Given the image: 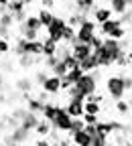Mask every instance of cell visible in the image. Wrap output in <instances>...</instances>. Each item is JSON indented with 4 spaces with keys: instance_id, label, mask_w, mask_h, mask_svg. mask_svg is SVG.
Here are the masks:
<instances>
[{
    "instance_id": "2",
    "label": "cell",
    "mask_w": 132,
    "mask_h": 146,
    "mask_svg": "<svg viewBox=\"0 0 132 146\" xmlns=\"http://www.w3.org/2000/svg\"><path fill=\"white\" fill-rule=\"evenodd\" d=\"M106 94L114 100V102L124 100V96H126L124 75H110V77H106Z\"/></svg>"
},
{
    "instance_id": "5",
    "label": "cell",
    "mask_w": 132,
    "mask_h": 146,
    "mask_svg": "<svg viewBox=\"0 0 132 146\" xmlns=\"http://www.w3.org/2000/svg\"><path fill=\"white\" fill-rule=\"evenodd\" d=\"M71 122H73V118L65 112V108L61 106V108H59V112H57V116L53 118L51 126H53V130H55V132L65 134V132H71Z\"/></svg>"
},
{
    "instance_id": "6",
    "label": "cell",
    "mask_w": 132,
    "mask_h": 146,
    "mask_svg": "<svg viewBox=\"0 0 132 146\" xmlns=\"http://www.w3.org/2000/svg\"><path fill=\"white\" fill-rule=\"evenodd\" d=\"M83 102H85V98H81V96H75V98H67V102H65V112L71 116V118H81L83 116Z\"/></svg>"
},
{
    "instance_id": "32",
    "label": "cell",
    "mask_w": 132,
    "mask_h": 146,
    "mask_svg": "<svg viewBox=\"0 0 132 146\" xmlns=\"http://www.w3.org/2000/svg\"><path fill=\"white\" fill-rule=\"evenodd\" d=\"M106 144H110V138H106L102 134H96V136H91V144L89 146H106Z\"/></svg>"
},
{
    "instance_id": "15",
    "label": "cell",
    "mask_w": 132,
    "mask_h": 146,
    "mask_svg": "<svg viewBox=\"0 0 132 146\" xmlns=\"http://www.w3.org/2000/svg\"><path fill=\"white\" fill-rule=\"evenodd\" d=\"M59 104H53V102H47L45 106H43V110H41V118L43 120H47V122H53V118L57 116V112H59Z\"/></svg>"
},
{
    "instance_id": "7",
    "label": "cell",
    "mask_w": 132,
    "mask_h": 146,
    "mask_svg": "<svg viewBox=\"0 0 132 146\" xmlns=\"http://www.w3.org/2000/svg\"><path fill=\"white\" fill-rule=\"evenodd\" d=\"M29 138H31V132L25 130V128H21V126H16L14 130L4 138V144H27Z\"/></svg>"
},
{
    "instance_id": "16",
    "label": "cell",
    "mask_w": 132,
    "mask_h": 146,
    "mask_svg": "<svg viewBox=\"0 0 132 146\" xmlns=\"http://www.w3.org/2000/svg\"><path fill=\"white\" fill-rule=\"evenodd\" d=\"M39 138H49V134L53 132V126H51V122H47V120H39V124L35 126V130H33Z\"/></svg>"
},
{
    "instance_id": "20",
    "label": "cell",
    "mask_w": 132,
    "mask_h": 146,
    "mask_svg": "<svg viewBox=\"0 0 132 146\" xmlns=\"http://www.w3.org/2000/svg\"><path fill=\"white\" fill-rule=\"evenodd\" d=\"M57 53V43H53L51 39H43V51H41V57H53Z\"/></svg>"
},
{
    "instance_id": "49",
    "label": "cell",
    "mask_w": 132,
    "mask_h": 146,
    "mask_svg": "<svg viewBox=\"0 0 132 146\" xmlns=\"http://www.w3.org/2000/svg\"><path fill=\"white\" fill-rule=\"evenodd\" d=\"M21 2H25V0H21Z\"/></svg>"
},
{
    "instance_id": "24",
    "label": "cell",
    "mask_w": 132,
    "mask_h": 146,
    "mask_svg": "<svg viewBox=\"0 0 132 146\" xmlns=\"http://www.w3.org/2000/svg\"><path fill=\"white\" fill-rule=\"evenodd\" d=\"M6 10L14 16V14H21V12H27V6L25 2H21V0H10V2L6 4Z\"/></svg>"
},
{
    "instance_id": "14",
    "label": "cell",
    "mask_w": 132,
    "mask_h": 146,
    "mask_svg": "<svg viewBox=\"0 0 132 146\" xmlns=\"http://www.w3.org/2000/svg\"><path fill=\"white\" fill-rule=\"evenodd\" d=\"M39 120H41L39 114H33V112H29V110H27V114L23 116L21 122H18V126L25 128V130H29V132H33V130H35V126L39 124Z\"/></svg>"
},
{
    "instance_id": "30",
    "label": "cell",
    "mask_w": 132,
    "mask_h": 146,
    "mask_svg": "<svg viewBox=\"0 0 132 146\" xmlns=\"http://www.w3.org/2000/svg\"><path fill=\"white\" fill-rule=\"evenodd\" d=\"M65 73H67V67H65L63 61H57V63H55V67L51 69V75H57V77H63Z\"/></svg>"
},
{
    "instance_id": "47",
    "label": "cell",
    "mask_w": 132,
    "mask_h": 146,
    "mask_svg": "<svg viewBox=\"0 0 132 146\" xmlns=\"http://www.w3.org/2000/svg\"><path fill=\"white\" fill-rule=\"evenodd\" d=\"M130 39H132V31H130Z\"/></svg>"
},
{
    "instance_id": "19",
    "label": "cell",
    "mask_w": 132,
    "mask_h": 146,
    "mask_svg": "<svg viewBox=\"0 0 132 146\" xmlns=\"http://www.w3.org/2000/svg\"><path fill=\"white\" fill-rule=\"evenodd\" d=\"M37 16H39V23H41L43 29H47V27L53 23V18H55V14H53L51 8H41L39 12H37Z\"/></svg>"
},
{
    "instance_id": "34",
    "label": "cell",
    "mask_w": 132,
    "mask_h": 146,
    "mask_svg": "<svg viewBox=\"0 0 132 146\" xmlns=\"http://www.w3.org/2000/svg\"><path fill=\"white\" fill-rule=\"evenodd\" d=\"M83 120L81 118H73V122H71V132H77V130H83ZM69 132V134H71Z\"/></svg>"
},
{
    "instance_id": "33",
    "label": "cell",
    "mask_w": 132,
    "mask_h": 146,
    "mask_svg": "<svg viewBox=\"0 0 132 146\" xmlns=\"http://www.w3.org/2000/svg\"><path fill=\"white\" fill-rule=\"evenodd\" d=\"M81 120H83V124L93 126V124H98V122H100V116H96V114H83Z\"/></svg>"
},
{
    "instance_id": "25",
    "label": "cell",
    "mask_w": 132,
    "mask_h": 146,
    "mask_svg": "<svg viewBox=\"0 0 132 146\" xmlns=\"http://www.w3.org/2000/svg\"><path fill=\"white\" fill-rule=\"evenodd\" d=\"M87 18H89L87 14H81V12H75V14H71L69 18H65V21H67V25H69V27H73V29H77V27H79L81 23H85V21H87Z\"/></svg>"
},
{
    "instance_id": "9",
    "label": "cell",
    "mask_w": 132,
    "mask_h": 146,
    "mask_svg": "<svg viewBox=\"0 0 132 146\" xmlns=\"http://www.w3.org/2000/svg\"><path fill=\"white\" fill-rule=\"evenodd\" d=\"M91 53H93V49L89 45H85V43H75V41L71 43V55L77 59V63L83 61V59H87Z\"/></svg>"
},
{
    "instance_id": "27",
    "label": "cell",
    "mask_w": 132,
    "mask_h": 146,
    "mask_svg": "<svg viewBox=\"0 0 132 146\" xmlns=\"http://www.w3.org/2000/svg\"><path fill=\"white\" fill-rule=\"evenodd\" d=\"M83 114H96V116H100V114H102V104L83 102Z\"/></svg>"
},
{
    "instance_id": "21",
    "label": "cell",
    "mask_w": 132,
    "mask_h": 146,
    "mask_svg": "<svg viewBox=\"0 0 132 146\" xmlns=\"http://www.w3.org/2000/svg\"><path fill=\"white\" fill-rule=\"evenodd\" d=\"M14 89H18L21 94H31V89H33V79H29V77L16 79V81H14Z\"/></svg>"
},
{
    "instance_id": "45",
    "label": "cell",
    "mask_w": 132,
    "mask_h": 146,
    "mask_svg": "<svg viewBox=\"0 0 132 146\" xmlns=\"http://www.w3.org/2000/svg\"><path fill=\"white\" fill-rule=\"evenodd\" d=\"M6 146H25V144H6Z\"/></svg>"
},
{
    "instance_id": "1",
    "label": "cell",
    "mask_w": 132,
    "mask_h": 146,
    "mask_svg": "<svg viewBox=\"0 0 132 146\" xmlns=\"http://www.w3.org/2000/svg\"><path fill=\"white\" fill-rule=\"evenodd\" d=\"M98 91V79L93 77V73H83V75L75 81L65 94L67 98H75V96H81V98H89Z\"/></svg>"
},
{
    "instance_id": "28",
    "label": "cell",
    "mask_w": 132,
    "mask_h": 146,
    "mask_svg": "<svg viewBox=\"0 0 132 146\" xmlns=\"http://www.w3.org/2000/svg\"><path fill=\"white\" fill-rule=\"evenodd\" d=\"M116 112H118L120 116H128V114L132 112L128 100H118V102H116Z\"/></svg>"
},
{
    "instance_id": "29",
    "label": "cell",
    "mask_w": 132,
    "mask_h": 146,
    "mask_svg": "<svg viewBox=\"0 0 132 146\" xmlns=\"http://www.w3.org/2000/svg\"><path fill=\"white\" fill-rule=\"evenodd\" d=\"M73 41H75V29L67 25V27L63 29V43H67V45H71Z\"/></svg>"
},
{
    "instance_id": "39",
    "label": "cell",
    "mask_w": 132,
    "mask_h": 146,
    "mask_svg": "<svg viewBox=\"0 0 132 146\" xmlns=\"http://www.w3.org/2000/svg\"><path fill=\"white\" fill-rule=\"evenodd\" d=\"M47 77H49V75H47V71H37V73H35V81L39 83V85H43V81H45Z\"/></svg>"
},
{
    "instance_id": "12",
    "label": "cell",
    "mask_w": 132,
    "mask_h": 146,
    "mask_svg": "<svg viewBox=\"0 0 132 146\" xmlns=\"http://www.w3.org/2000/svg\"><path fill=\"white\" fill-rule=\"evenodd\" d=\"M93 59H96V63H98V67L100 69H108V67H112L114 63L110 61V57H108V53L104 51V47H98V49H93Z\"/></svg>"
},
{
    "instance_id": "37",
    "label": "cell",
    "mask_w": 132,
    "mask_h": 146,
    "mask_svg": "<svg viewBox=\"0 0 132 146\" xmlns=\"http://www.w3.org/2000/svg\"><path fill=\"white\" fill-rule=\"evenodd\" d=\"M102 43H104V36H102V35H96V36L91 39L89 47H91V49H98V47H102Z\"/></svg>"
},
{
    "instance_id": "23",
    "label": "cell",
    "mask_w": 132,
    "mask_h": 146,
    "mask_svg": "<svg viewBox=\"0 0 132 146\" xmlns=\"http://www.w3.org/2000/svg\"><path fill=\"white\" fill-rule=\"evenodd\" d=\"M43 106H45V104H43L39 98H33V96H29V100H27V110H29V112H33V114H41Z\"/></svg>"
},
{
    "instance_id": "18",
    "label": "cell",
    "mask_w": 132,
    "mask_h": 146,
    "mask_svg": "<svg viewBox=\"0 0 132 146\" xmlns=\"http://www.w3.org/2000/svg\"><path fill=\"white\" fill-rule=\"evenodd\" d=\"M75 8L81 14H91L96 8V0H75Z\"/></svg>"
},
{
    "instance_id": "40",
    "label": "cell",
    "mask_w": 132,
    "mask_h": 146,
    "mask_svg": "<svg viewBox=\"0 0 132 146\" xmlns=\"http://www.w3.org/2000/svg\"><path fill=\"white\" fill-rule=\"evenodd\" d=\"M124 87H126V94H128V91H132V77L124 75Z\"/></svg>"
},
{
    "instance_id": "13",
    "label": "cell",
    "mask_w": 132,
    "mask_h": 146,
    "mask_svg": "<svg viewBox=\"0 0 132 146\" xmlns=\"http://www.w3.org/2000/svg\"><path fill=\"white\" fill-rule=\"evenodd\" d=\"M83 128H85V126H83ZM69 136H71L69 140L73 142V146H89V144H91V136H89V134H87L85 130H77V132H71Z\"/></svg>"
},
{
    "instance_id": "8",
    "label": "cell",
    "mask_w": 132,
    "mask_h": 146,
    "mask_svg": "<svg viewBox=\"0 0 132 146\" xmlns=\"http://www.w3.org/2000/svg\"><path fill=\"white\" fill-rule=\"evenodd\" d=\"M43 91L47 96H57V94H61V77H57V75H49L45 81H43Z\"/></svg>"
},
{
    "instance_id": "48",
    "label": "cell",
    "mask_w": 132,
    "mask_h": 146,
    "mask_svg": "<svg viewBox=\"0 0 132 146\" xmlns=\"http://www.w3.org/2000/svg\"><path fill=\"white\" fill-rule=\"evenodd\" d=\"M106 146H114V144H106Z\"/></svg>"
},
{
    "instance_id": "35",
    "label": "cell",
    "mask_w": 132,
    "mask_h": 146,
    "mask_svg": "<svg viewBox=\"0 0 132 146\" xmlns=\"http://www.w3.org/2000/svg\"><path fill=\"white\" fill-rule=\"evenodd\" d=\"M63 63H65V67H67V71L79 65V63H77V59H75V57H73V55H69V57H65V59H63Z\"/></svg>"
},
{
    "instance_id": "38",
    "label": "cell",
    "mask_w": 132,
    "mask_h": 146,
    "mask_svg": "<svg viewBox=\"0 0 132 146\" xmlns=\"http://www.w3.org/2000/svg\"><path fill=\"white\" fill-rule=\"evenodd\" d=\"M43 59H45V69H49V71H51V69L55 67V63L59 61L57 57H55V55H53V57H43Z\"/></svg>"
},
{
    "instance_id": "3",
    "label": "cell",
    "mask_w": 132,
    "mask_h": 146,
    "mask_svg": "<svg viewBox=\"0 0 132 146\" xmlns=\"http://www.w3.org/2000/svg\"><path fill=\"white\" fill-rule=\"evenodd\" d=\"M98 35V25L91 21V18H87L85 23H81L77 29H75V43H85L89 45L91 39Z\"/></svg>"
},
{
    "instance_id": "22",
    "label": "cell",
    "mask_w": 132,
    "mask_h": 146,
    "mask_svg": "<svg viewBox=\"0 0 132 146\" xmlns=\"http://www.w3.org/2000/svg\"><path fill=\"white\" fill-rule=\"evenodd\" d=\"M79 69H81L83 73H91V71H96V69H100V67H98L96 59H93V55H89L87 59L79 61Z\"/></svg>"
},
{
    "instance_id": "41",
    "label": "cell",
    "mask_w": 132,
    "mask_h": 146,
    "mask_svg": "<svg viewBox=\"0 0 132 146\" xmlns=\"http://www.w3.org/2000/svg\"><path fill=\"white\" fill-rule=\"evenodd\" d=\"M35 146H51V140L49 138H39L35 142Z\"/></svg>"
},
{
    "instance_id": "10",
    "label": "cell",
    "mask_w": 132,
    "mask_h": 146,
    "mask_svg": "<svg viewBox=\"0 0 132 146\" xmlns=\"http://www.w3.org/2000/svg\"><path fill=\"white\" fill-rule=\"evenodd\" d=\"M118 27H124V25H122V21H120V18H116V16H112L110 21H106V23L98 25V35H102V36H110V35L114 33Z\"/></svg>"
},
{
    "instance_id": "4",
    "label": "cell",
    "mask_w": 132,
    "mask_h": 146,
    "mask_svg": "<svg viewBox=\"0 0 132 146\" xmlns=\"http://www.w3.org/2000/svg\"><path fill=\"white\" fill-rule=\"evenodd\" d=\"M67 27V21H65V16H57L55 14L53 18V23L47 27V39H51L53 43H63V29Z\"/></svg>"
},
{
    "instance_id": "46",
    "label": "cell",
    "mask_w": 132,
    "mask_h": 146,
    "mask_svg": "<svg viewBox=\"0 0 132 146\" xmlns=\"http://www.w3.org/2000/svg\"><path fill=\"white\" fill-rule=\"evenodd\" d=\"M122 146H132V142H124V144H122Z\"/></svg>"
},
{
    "instance_id": "44",
    "label": "cell",
    "mask_w": 132,
    "mask_h": 146,
    "mask_svg": "<svg viewBox=\"0 0 132 146\" xmlns=\"http://www.w3.org/2000/svg\"><path fill=\"white\" fill-rule=\"evenodd\" d=\"M126 53H128V63L132 65V49H130V51H126Z\"/></svg>"
},
{
    "instance_id": "17",
    "label": "cell",
    "mask_w": 132,
    "mask_h": 146,
    "mask_svg": "<svg viewBox=\"0 0 132 146\" xmlns=\"http://www.w3.org/2000/svg\"><path fill=\"white\" fill-rule=\"evenodd\" d=\"M108 8L112 10V14H118V16H122L124 12H128L126 0H108Z\"/></svg>"
},
{
    "instance_id": "11",
    "label": "cell",
    "mask_w": 132,
    "mask_h": 146,
    "mask_svg": "<svg viewBox=\"0 0 132 146\" xmlns=\"http://www.w3.org/2000/svg\"><path fill=\"white\" fill-rule=\"evenodd\" d=\"M110 18H112V10L108 6H96L93 12H91V21L96 25H102V23L110 21Z\"/></svg>"
},
{
    "instance_id": "31",
    "label": "cell",
    "mask_w": 132,
    "mask_h": 146,
    "mask_svg": "<svg viewBox=\"0 0 132 146\" xmlns=\"http://www.w3.org/2000/svg\"><path fill=\"white\" fill-rule=\"evenodd\" d=\"M116 67H120V69H126L128 67V53H126V49L118 55V59H116V63H114Z\"/></svg>"
},
{
    "instance_id": "26",
    "label": "cell",
    "mask_w": 132,
    "mask_h": 146,
    "mask_svg": "<svg viewBox=\"0 0 132 146\" xmlns=\"http://www.w3.org/2000/svg\"><path fill=\"white\" fill-rule=\"evenodd\" d=\"M16 59H18V65H21L23 69H31L41 57H33V55H21V57H16Z\"/></svg>"
},
{
    "instance_id": "42",
    "label": "cell",
    "mask_w": 132,
    "mask_h": 146,
    "mask_svg": "<svg viewBox=\"0 0 132 146\" xmlns=\"http://www.w3.org/2000/svg\"><path fill=\"white\" fill-rule=\"evenodd\" d=\"M35 2H37V0H25V6H27V8H29V6H33V4H35Z\"/></svg>"
},
{
    "instance_id": "43",
    "label": "cell",
    "mask_w": 132,
    "mask_h": 146,
    "mask_svg": "<svg viewBox=\"0 0 132 146\" xmlns=\"http://www.w3.org/2000/svg\"><path fill=\"white\" fill-rule=\"evenodd\" d=\"M8 2H10V0H0V8H6Z\"/></svg>"
},
{
    "instance_id": "36",
    "label": "cell",
    "mask_w": 132,
    "mask_h": 146,
    "mask_svg": "<svg viewBox=\"0 0 132 146\" xmlns=\"http://www.w3.org/2000/svg\"><path fill=\"white\" fill-rule=\"evenodd\" d=\"M8 51H10V41L0 39V57H2V55H6Z\"/></svg>"
}]
</instances>
